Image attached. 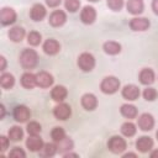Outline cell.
Returning <instances> with one entry per match:
<instances>
[{"instance_id":"cell-15","label":"cell","mask_w":158,"mask_h":158,"mask_svg":"<svg viewBox=\"0 0 158 158\" xmlns=\"http://www.w3.org/2000/svg\"><path fill=\"white\" fill-rule=\"evenodd\" d=\"M59 49H60V44L58 43V41L53 40V38H48L43 43V51H44V53H47L49 56H53V54L58 53Z\"/></svg>"},{"instance_id":"cell-3","label":"cell","mask_w":158,"mask_h":158,"mask_svg":"<svg viewBox=\"0 0 158 158\" xmlns=\"http://www.w3.org/2000/svg\"><path fill=\"white\" fill-rule=\"evenodd\" d=\"M78 65L81 70L84 72H90L93 70V68L95 67V59L93 57V54L88 53V52H84L79 56L78 58Z\"/></svg>"},{"instance_id":"cell-14","label":"cell","mask_w":158,"mask_h":158,"mask_svg":"<svg viewBox=\"0 0 158 158\" xmlns=\"http://www.w3.org/2000/svg\"><path fill=\"white\" fill-rule=\"evenodd\" d=\"M36 79L37 85L41 88H49L53 84V77L47 72H40L38 74H36Z\"/></svg>"},{"instance_id":"cell-17","label":"cell","mask_w":158,"mask_h":158,"mask_svg":"<svg viewBox=\"0 0 158 158\" xmlns=\"http://www.w3.org/2000/svg\"><path fill=\"white\" fill-rule=\"evenodd\" d=\"M30 16L33 21H41L42 19H44L46 16V9L43 5L41 4H36L32 6L31 11H30Z\"/></svg>"},{"instance_id":"cell-25","label":"cell","mask_w":158,"mask_h":158,"mask_svg":"<svg viewBox=\"0 0 158 158\" xmlns=\"http://www.w3.org/2000/svg\"><path fill=\"white\" fill-rule=\"evenodd\" d=\"M102 48H104V51H105L107 54H111V56L117 54V53H120V51H121L120 43H117V42H115V41H107V42H105L104 46H102Z\"/></svg>"},{"instance_id":"cell-13","label":"cell","mask_w":158,"mask_h":158,"mask_svg":"<svg viewBox=\"0 0 158 158\" xmlns=\"http://www.w3.org/2000/svg\"><path fill=\"white\" fill-rule=\"evenodd\" d=\"M136 147H137V149H138L139 152L146 153V152H148V151L152 149V147H153V141H152V138L148 137V136H142V137H139V138L137 139Z\"/></svg>"},{"instance_id":"cell-8","label":"cell","mask_w":158,"mask_h":158,"mask_svg":"<svg viewBox=\"0 0 158 158\" xmlns=\"http://www.w3.org/2000/svg\"><path fill=\"white\" fill-rule=\"evenodd\" d=\"M154 126V118L151 114H142L138 118V127L142 131H149Z\"/></svg>"},{"instance_id":"cell-9","label":"cell","mask_w":158,"mask_h":158,"mask_svg":"<svg viewBox=\"0 0 158 158\" xmlns=\"http://www.w3.org/2000/svg\"><path fill=\"white\" fill-rule=\"evenodd\" d=\"M95 19H96V11H95V9L93 6H85L81 10V12H80V20L84 23H86V25L93 23L95 21Z\"/></svg>"},{"instance_id":"cell-32","label":"cell","mask_w":158,"mask_h":158,"mask_svg":"<svg viewBox=\"0 0 158 158\" xmlns=\"http://www.w3.org/2000/svg\"><path fill=\"white\" fill-rule=\"evenodd\" d=\"M51 137H52V139L54 142H59L65 137V132H64V130L62 127H54L52 130V132H51Z\"/></svg>"},{"instance_id":"cell-23","label":"cell","mask_w":158,"mask_h":158,"mask_svg":"<svg viewBox=\"0 0 158 158\" xmlns=\"http://www.w3.org/2000/svg\"><path fill=\"white\" fill-rule=\"evenodd\" d=\"M25 37V30L20 26H15L9 31V38L12 42H21Z\"/></svg>"},{"instance_id":"cell-36","label":"cell","mask_w":158,"mask_h":158,"mask_svg":"<svg viewBox=\"0 0 158 158\" xmlns=\"http://www.w3.org/2000/svg\"><path fill=\"white\" fill-rule=\"evenodd\" d=\"M107 6L114 11H120L123 6V0H107Z\"/></svg>"},{"instance_id":"cell-11","label":"cell","mask_w":158,"mask_h":158,"mask_svg":"<svg viewBox=\"0 0 158 158\" xmlns=\"http://www.w3.org/2000/svg\"><path fill=\"white\" fill-rule=\"evenodd\" d=\"M130 27L133 31H146L149 27V21L146 17H135L130 21Z\"/></svg>"},{"instance_id":"cell-1","label":"cell","mask_w":158,"mask_h":158,"mask_svg":"<svg viewBox=\"0 0 158 158\" xmlns=\"http://www.w3.org/2000/svg\"><path fill=\"white\" fill-rule=\"evenodd\" d=\"M38 62V56L35 49H23L20 56V63L25 69H32Z\"/></svg>"},{"instance_id":"cell-24","label":"cell","mask_w":158,"mask_h":158,"mask_svg":"<svg viewBox=\"0 0 158 158\" xmlns=\"http://www.w3.org/2000/svg\"><path fill=\"white\" fill-rule=\"evenodd\" d=\"M139 81L144 85H149L154 81V73L149 68H144L139 73Z\"/></svg>"},{"instance_id":"cell-27","label":"cell","mask_w":158,"mask_h":158,"mask_svg":"<svg viewBox=\"0 0 158 158\" xmlns=\"http://www.w3.org/2000/svg\"><path fill=\"white\" fill-rule=\"evenodd\" d=\"M0 84L4 89H10L15 84V78L10 73H2L0 77Z\"/></svg>"},{"instance_id":"cell-5","label":"cell","mask_w":158,"mask_h":158,"mask_svg":"<svg viewBox=\"0 0 158 158\" xmlns=\"http://www.w3.org/2000/svg\"><path fill=\"white\" fill-rule=\"evenodd\" d=\"M70 114H72L70 106H69L68 104H64V102L57 105V106L54 107V110H53L54 117H56L57 120H62V121L67 120V118L70 116Z\"/></svg>"},{"instance_id":"cell-2","label":"cell","mask_w":158,"mask_h":158,"mask_svg":"<svg viewBox=\"0 0 158 158\" xmlns=\"http://www.w3.org/2000/svg\"><path fill=\"white\" fill-rule=\"evenodd\" d=\"M118 88H120V81L115 77H106L102 79L100 84V89L105 94H114L118 90Z\"/></svg>"},{"instance_id":"cell-7","label":"cell","mask_w":158,"mask_h":158,"mask_svg":"<svg viewBox=\"0 0 158 158\" xmlns=\"http://www.w3.org/2000/svg\"><path fill=\"white\" fill-rule=\"evenodd\" d=\"M30 110L27 106L25 105H19L14 109V118L17 121V122H25L30 118Z\"/></svg>"},{"instance_id":"cell-30","label":"cell","mask_w":158,"mask_h":158,"mask_svg":"<svg viewBox=\"0 0 158 158\" xmlns=\"http://www.w3.org/2000/svg\"><path fill=\"white\" fill-rule=\"evenodd\" d=\"M121 132L126 137H132L136 133V126L132 122H125L121 126Z\"/></svg>"},{"instance_id":"cell-22","label":"cell","mask_w":158,"mask_h":158,"mask_svg":"<svg viewBox=\"0 0 158 158\" xmlns=\"http://www.w3.org/2000/svg\"><path fill=\"white\" fill-rule=\"evenodd\" d=\"M127 11L132 15H138L143 11V2L142 0H128L127 1Z\"/></svg>"},{"instance_id":"cell-4","label":"cell","mask_w":158,"mask_h":158,"mask_svg":"<svg viewBox=\"0 0 158 158\" xmlns=\"http://www.w3.org/2000/svg\"><path fill=\"white\" fill-rule=\"evenodd\" d=\"M107 147L112 153L118 154L126 149V141L120 136H112L107 142Z\"/></svg>"},{"instance_id":"cell-34","label":"cell","mask_w":158,"mask_h":158,"mask_svg":"<svg viewBox=\"0 0 158 158\" xmlns=\"http://www.w3.org/2000/svg\"><path fill=\"white\" fill-rule=\"evenodd\" d=\"M157 95H158V93H157V90H156L154 88H147V89H144V91H143V98H144L147 101H153V100H156Z\"/></svg>"},{"instance_id":"cell-10","label":"cell","mask_w":158,"mask_h":158,"mask_svg":"<svg viewBox=\"0 0 158 158\" xmlns=\"http://www.w3.org/2000/svg\"><path fill=\"white\" fill-rule=\"evenodd\" d=\"M65 20H67L65 12L62 11V10H56V11H53V12L51 14L48 21H49V23H51L52 26L59 27V26H62V25L65 22Z\"/></svg>"},{"instance_id":"cell-41","label":"cell","mask_w":158,"mask_h":158,"mask_svg":"<svg viewBox=\"0 0 158 158\" xmlns=\"http://www.w3.org/2000/svg\"><path fill=\"white\" fill-rule=\"evenodd\" d=\"M0 60H1V70H4V69H5V65H6L5 58H4V57H0Z\"/></svg>"},{"instance_id":"cell-28","label":"cell","mask_w":158,"mask_h":158,"mask_svg":"<svg viewBox=\"0 0 158 158\" xmlns=\"http://www.w3.org/2000/svg\"><path fill=\"white\" fill-rule=\"evenodd\" d=\"M57 147H58L59 153L64 154L65 152H69V151L73 148V141L69 139V138H67V137H64L62 141L58 142V146H57Z\"/></svg>"},{"instance_id":"cell-6","label":"cell","mask_w":158,"mask_h":158,"mask_svg":"<svg viewBox=\"0 0 158 158\" xmlns=\"http://www.w3.org/2000/svg\"><path fill=\"white\" fill-rule=\"evenodd\" d=\"M16 20V12L14 9L11 7H2L1 9V12H0V21L4 26L6 25H10V23H14Z\"/></svg>"},{"instance_id":"cell-39","label":"cell","mask_w":158,"mask_h":158,"mask_svg":"<svg viewBox=\"0 0 158 158\" xmlns=\"http://www.w3.org/2000/svg\"><path fill=\"white\" fill-rule=\"evenodd\" d=\"M60 2H62V0H46V4H47L49 7H56V6H58Z\"/></svg>"},{"instance_id":"cell-20","label":"cell","mask_w":158,"mask_h":158,"mask_svg":"<svg viewBox=\"0 0 158 158\" xmlns=\"http://www.w3.org/2000/svg\"><path fill=\"white\" fill-rule=\"evenodd\" d=\"M58 151V147L54 144V143H44L42 146V148L38 151V154L40 157H53Z\"/></svg>"},{"instance_id":"cell-26","label":"cell","mask_w":158,"mask_h":158,"mask_svg":"<svg viewBox=\"0 0 158 158\" xmlns=\"http://www.w3.org/2000/svg\"><path fill=\"white\" fill-rule=\"evenodd\" d=\"M120 111H121V115L125 116L126 118H135L137 116V109H136V106L130 105V104L122 105Z\"/></svg>"},{"instance_id":"cell-44","label":"cell","mask_w":158,"mask_h":158,"mask_svg":"<svg viewBox=\"0 0 158 158\" xmlns=\"http://www.w3.org/2000/svg\"><path fill=\"white\" fill-rule=\"evenodd\" d=\"M4 115H5V109H4V105H1V118L4 117Z\"/></svg>"},{"instance_id":"cell-45","label":"cell","mask_w":158,"mask_h":158,"mask_svg":"<svg viewBox=\"0 0 158 158\" xmlns=\"http://www.w3.org/2000/svg\"><path fill=\"white\" fill-rule=\"evenodd\" d=\"M89 1H91V2H96V1H99V0H89Z\"/></svg>"},{"instance_id":"cell-43","label":"cell","mask_w":158,"mask_h":158,"mask_svg":"<svg viewBox=\"0 0 158 158\" xmlns=\"http://www.w3.org/2000/svg\"><path fill=\"white\" fill-rule=\"evenodd\" d=\"M128 156H130V157H136V154H135V153H126V154H123V157H125V158H126V157H128Z\"/></svg>"},{"instance_id":"cell-40","label":"cell","mask_w":158,"mask_h":158,"mask_svg":"<svg viewBox=\"0 0 158 158\" xmlns=\"http://www.w3.org/2000/svg\"><path fill=\"white\" fill-rule=\"evenodd\" d=\"M152 9H153V11L158 15V0H153V1H152Z\"/></svg>"},{"instance_id":"cell-29","label":"cell","mask_w":158,"mask_h":158,"mask_svg":"<svg viewBox=\"0 0 158 158\" xmlns=\"http://www.w3.org/2000/svg\"><path fill=\"white\" fill-rule=\"evenodd\" d=\"M22 136H23V131L19 126H12L9 130V138L11 141H20L22 138Z\"/></svg>"},{"instance_id":"cell-46","label":"cell","mask_w":158,"mask_h":158,"mask_svg":"<svg viewBox=\"0 0 158 158\" xmlns=\"http://www.w3.org/2000/svg\"><path fill=\"white\" fill-rule=\"evenodd\" d=\"M157 138H158V131H157Z\"/></svg>"},{"instance_id":"cell-31","label":"cell","mask_w":158,"mask_h":158,"mask_svg":"<svg viewBox=\"0 0 158 158\" xmlns=\"http://www.w3.org/2000/svg\"><path fill=\"white\" fill-rule=\"evenodd\" d=\"M41 33H38L37 31H31L28 35H27V42L31 44V46H38L41 43Z\"/></svg>"},{"instance_id":"cell-35","label":"cell","mask_w":158,"mask_h":158,"mask_svg":"<svg viewBox=\"0 0 158 158\" xmlns=\"http://www.w3.org/2000/svg\"><path fill=\"white\" fill-rule=\"evenodd\" d=\"M64 5H65V9H67L68 11L75 12V11L79 9V6H80V1H79V0H65Z\"/></svg>"},{"instance_id":"cell-18","label":"cell","mask_w":158,"mask_h":158,"mask_svg":"<svg viewBox=\"0 0 158 158\" xmlns=\"http://www.w3.org/2000/svg\"><path fill=\"white\" fill-rule=\"evenodd\" d=\"M98 105V100L94 94H84L81 96V106L85 110H94Z\"/></svg>"},{"instance_id":"cell-19","label":"cell","mask_w":158,"mask_h":158,"mask_svg":"<svg viewBox=\"0 0 158 158\" xmlns=\"http://www.w3.org/2000/svg\"><path fill=\"white\" fill-rule=\"evenodd\" d=\"M21 85L26 89H32L37 85V79L36 75L32 73H25L21 77Z\"/></svg>"},{"instance_id":"cell-42","label":"cell","mask_w":158,"mask_h":158,"mask_svg":"<svg viewBox=\"0 0 158 158\" xmlns=\"http://www.w3.org/2000/svg\"><path fill=\"white\" fill-rule=\"evenodd\" d=\"M151 157H152V158H154V157H158V151H154V152H152V153H151Z\"/></svg>"},{"instance_id":"cell-33","label":"cell","mask_w":158,"mask_h":158,"mask_svg":"<svg viewBox=\"0 0 158 158\" xmlns=\"http://www.w3.org/2000/svg\"><path fill=\"white\" fill-rule=\"evenodd\" d=\"M41 125L36 121H31L27 123V132L31 135V136H37L40 132H41Z\"/></svg>"},{"instance_id":"cell-38","label":"cell","mask_w":158,"mask_h":158,"mask_svg":"<svg viewBox=\"0 0 158 158\" xmlns=\"http://www.w3.org/2000/svg\"><path fill=\"white\" fill-rule=\"evenodd\" d=\"M9 139L10 138H7V137H5V136H0V142H1V151L4 152V151H6V148H7V144H9Z\"/></svg>"},{"instance_id":"cell-21","label":"cell","mask_w":158,"mask_h":158,"mask_svg":"<svg viewBox=\"0 0 158 158\" xmlns=\"http://www.w3.org/2000/svg\"><path fill=\"white\" fill-rule=\"evenodd\" d=\"M67 94H68V91L63 85H57L51 91V96L54 101H63L65 99Z\"/></svg>"},{"instance_id":"cell-12","label":"cell","mask_w":158,"mask_h":158,"mask_svg":"<svg viewBox=\"0 0 158 158\" xmlns=\"http://www.w3.org/2000/svg\"><path fill=\"white\" fill-rule=\"evenodd\" d=\"M122 96L126 99V100H136L138 99L139 96V89L133 85V84H130V85H126L123 89H122Z\"/></svg>"},{"instance_id":"cell-37","label":"cell","mask_w":158,"mask_h":158,"mask_svg":"<svg viewBox=\"0 0 158 158\" xmlns=\"http://www.w3.org/2000/svg\"><path fill=\"white\" fill-rule=\"evenodd\" d=\"M9 156L10 157H17V158H25L26 157V153L20 148V147H14L11 151H10V153H9Z\"/></svg>"},{"instance_id":"cell-16","label":"cell","mask_w":158,"mask_h":158,"mask_svg":"<svg viewBox=\"0 0 158 158\" xmlns=\"http://www.w3.org/2000/svg\"><path fill=\"white\" fill-rule=\"evenodd\" d=\"M43 144H44V143H43V141L38 137V135H37V136H31V135H30V137H28L27 141H26V147H27L30 151H32V152L40 151Z\"/></svg>"}]
</instances>
